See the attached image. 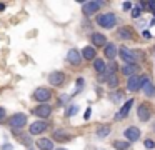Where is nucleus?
<instances>
[{
	"instance_id": "29",
	"label": "nucleus",
	"mask_w": 155,
	"mask_h": 150,
	"mask_svg": "<svg viewBox=\"0 0 155 150\" xmlns=\"http://www.w3.org/2000/svg\"><path fill=\"white\" fill-rule=\"evenodd\" d=\"M140 13H142L140 7H134V8H132V17H134V18H138V17H140Z\"/></svg>"
},
{
	"instance_id": "39",
	"label": "nucleus",
	"mask_w": 155,
	"mask_h": 150,
	"mask_svg": "<svg viewBox=\"0 0 155 150\" xmlns=\"http://www.w3.org/2000/svg\"><path fill=\"white\" fill-rule=\"evenodd\" d=\"M30 150H34V148H30Z\"/></svg>"
},
{
	"instance_id": "23",
	"label": "nucleus",
	"mask_w": 155,
	"mask_h": 150,
	"mask_svg": "<svg viewBox=\"0 0 155 150\" xmlns=\"http://www.w3.org/2000/svg\"><path fill=\"white\" fill-rule=\"evenodd\" d=\"M110 125H100L97 128V137L98 138H105V137L108 135V133H110Z\"/></svg>"
},
{
	"instance_id": "26",
	"label": "nucleus",
	"mask_w": 155,
	"mask_h": 150,
	"mask_svg": "<svg viewBox=\"0 0 155 150\" xmlns=\"http://www.w3.org/2000/svg\"><path fill=\"white\" fill-rule=\"evenodd\" d=\"M78 112V105H68V108L65 110V117H74Z\"/></svg>"
},
{
	"instance_id": "20",
	"label": "nucleus",
	"mask_w": 155,
	"mask_h": 150,
	"mask_svg": "<svg viewBox=\"0 0 155 150\" xmlns=\"http://www.w3.org/2000/svg\"><path fill=\"white\" fill-rule=\"evenodd\" d=\"M38 150H54V140L50 138H38L37 140Z\"/></svg>"
},
{
	"instance_id": "8",
	"label": "nucleus",
	"mask_w": 155,
	"mask_h": 150,
	"mask_svg": "<svg viewBox=\"0 0 155 150\" xmlns=\"http://www.w3.org/2000/svg\"><path fill=\"white\" fill-rule=\"evenodd\" d=\"M100 7H102V2H85L82 5V12H84V15L92 17L94 13H97L100 10Z\"/></svg>"
},
{
	"instance_id": "3",
	"label": "nucleus",
	"mask_w": 155,
	"mask_h": 150,
	"mask_svg": "<svg viewBox=\"0 0 155 150\" xmlns=\"http://www.w3.org/2000/svg\"><path fill=\"white\" fill-rule=\"evenodd\" d=\"M8 125L12 127V130H22L27 125V115L25 113H14L8 118Z\"/></svg>"
},
{
	"instance_id": "16",
	"label": "nucleus",
	"mask_w": 155,
	"mask_h": 150,
	"mask_svg": "<svg viewBox=\"0 0 155 150\" xmlns=\"http://www.w3.org/2000/svg\"><path fill=\"white\" fill-rule=\"evenodd\" d=\"M12 133H14L15 138H18V140H20V142L25 145V147H30V145H32V137L28 135V132H27V133H22L20 130H14Z\"/></svg>"
},
{
	"instance_id": "27",
	"label": "nucleus",
	"mask_w": 155,
	"mask_h": 150,
	"mask_svg": "<svg viewBox=\"0 0 155 150\" xmlns=\"http://www.w3.org/2000/svg\"><path fill=\"white\" fill-rule=\"evenodd\" d=\"M110 98L114 100V102H120V100L124 98V92H122V90H115V92L110 95Z\"/></svg>"
},
{
	"instance_id": "2",
	"label": "nucleus",
	"mask_w": 155,
	"mask_h": 150,
	"mask_svg": "<svg viewBox=\"0 0 155 150\" xmlns=\"http://www.w3.org/2000/svg\"><path fill=\"white\" fill-rule=\"evenodd\" d=\"M138 52H140V50H128V48H125V47H120V48L117 50V53L120 55V58L124 60L127 65H130V63H135L138 57H142Z\"/></svg>"
},
{
	"instance_id": "36",
	"label": "nucleus",
	"mask_w": 155,
	"mask_h": 150,
	"mask_svg": "<svg viewBox=\"0 0 155 150\" xmlns=\"http://www.w3.org/2000/svg\"><path fill=\"white\" fill-rule=\"evenodd\" d=\"M2 118H5V108L0 107V120H2Z\"/></svg>"
},
{
	"instance_id": "38",
	"label": "nucleus",
	"mask_w": 155,
	"mask_h": 150,
	"mask_svg": "<svg viewBox=\"0 0 155 150\" xmlns=\"http://www.w3.org/2000/svg\"><path fill=\"white\" fill-rule=\"evenodd\" d=\"M57 150H65V148H57Z\"/></svg>"
},
{
	"instance_id": "22",
	"label": "nucleus",
	"mask_w": 155,
	"mask_h": 150,
	"mask_svg": "<svg viewBox=\"0 0 155 150\" xmlns=\"http://www.w3.org/2000/svg\"><path fill=\"white\" fill-rule=\"evenodd\" d=\"M104 53H105V57H107V58L114 60L115 57H117V47H115L114 43H107V45H105Z\"/></svg>"
},
{
	"instance_id": "34",
	"label": "nucleus",
	"mask_w": 155,
	"mask_h": 150,
	"mask_svg": "<svg viewBox=\"0 0 155 150\" xmlns=\"http://www.w3.org/2000/svg\"><path fill=\"white\" fill-rule=\"evenodd\" d=\"M142 35H143V38H147V40L150 38V37H152V35H150V32H148V30H143V33H142Z\"/></svg>"
},
{
	"instance_id": "13",
	"label": "nucleus",
	"mask_w": 155,
	"mask_h": 150,
	"mask_svg": "<svg viewBox=\"0 0 155 150\" xmlns=\"http://www.w3.org/2000/svg\"><path fill=\"white\" fill-rule=\"evenodd\" d=\"M125 138H127V142H137L138 138H140V130L137 128V127H127L125 128Z\"/></svg>"
},
{
	"instance_id": "25",
	"label": "nucleus",
	"mask_w": 155,
	"mask_h": 150,
	"mask_svg": "<svg viewBox=\"0 0 155 150\" xmlns=\"http://www.w3.org/2000/svg\"><path fill=\"white\" fill-rule=\"evenodd\" d=\"M130 147V143L125 142V140H115L114 142V148L115 150H127Z\"/></svg>"
},
{
	"instance_id": "32",
	"label": "nucleus",
	"mask_w": 155,
	"mask_h": 150,
	"mask_svg": "<svg viewBox=\"0 0 155 150\" xmlns=\"http://www.w3.org/2000/svg\"><path fill=\"white\" fill-rule=\"evenodd\" d=\"M90 115H92V108L88 107V108L85 110V113H84V118H85V120H88V118H90Z\"/></svg>"
},
{
	"instance_id": "1",
	"label": "nucleus",
	"mask_w": 155,
	"mask_h": 150,
	"mask_svg": "<svg viewBox=\"0 0 155 150\" xmlns=\"http://www.w3.org/2000/svg\"><path fill=\"white\" fill-rule=\"evenodd\" d=\"M97 23L98 27H102V28H114L115 25H117V17H115V13L112 12H107V13H100V15H97Z\"/></svg>"
},
{
	"instance_id": "15",
	"label": "nucleus",
	"mask_w": 155,
	"mask_h": 150,
	"mask_svg": "<svg viewBox=\"0 0 155 150\" xmlns=\"http://www.w3.org/2000/svg\"><path fill=\"white\" fill-rule=\"evenodd\" d=\"M90 38H92V43H94V48H95V47H105V45H107V37H105L104 33L94 32Z\"/></svg>"
},
{
	"instance_id": "7",
	"label": "nucleus",
	"mask_w": 155,
	"mask_h": 150,
	"mask_svg": "<svg viewBox=\"0 0 155 150\" xmlns=\"http://www.w3.org/2000/svg\"><path fill=\"white\" fill-rule=\"evenodd\" d=\"M48 125L47 122H42V120H37V122H34L30 127H28V135H42L44 132H47Z\"/></svg>"
},
{
	"instance_id": "4",
	"label": "nucleus",
	"mask_w": 155,
	"mask_h": 150,
	"mask_svg": "<svg viewBox=\"0 0 155 150\" xmlns=\"http://www.w3.org/2000/svg\"><path fill=\"white\" fill-rule=\"evenodd\" d=\"M32 98L37 100L38 103H48V100L52 98V90L45 88V87H38V88L32 93Z\"/></svg>"
},
{
	"instance_id": "24",
	"label": "nucleus",
	"mask_w": 155,
	"mask_h": 150,
	"mask_svg": "<svg viewBox=\"0 0 155 150\" xmlns=\"http://www.w3.org/2000/svg\"><path fill=\"white\" fill-rule=\"evenodd\" d=\"M94 68L97 70L98 73H104L105 72V62L102 58H95L94 60Z\"/></svg>"
},
{
	"instance_id": "37",
	"label": "nucleus",
	"mask_w": 155,
	"mask_h": 150,
	"mask_svg": "<svg viewBox=\"0 0 155 150\" xmlns=\"http://www.w3.org/2000/svg\"><path fill=\"white\" fill-rule=\"evenodd\" d=\"M4 10H5V3L0 2V12H4Z\"/></svg>"
},
{
	"instance_id": "19",
	"label": "nucleus",
	"mask_w": 155,
	"mask_h": 150,
	"mask_svg": "<svg viewBox=\"0 0 155 150\" xmlns=\"http://www.w3.org/2000/svg\"><path fill=\"white\" fill-rule=\"evenodd\" d=\"M54 140L64 143V142L72 140V135H70V133H67V132H64V130H55V132H54Z\"/></svg>"
},
{
	"instance_id": "14",
	"label": "nucleus",
	"mask_w": 155,
	"mask_h": 150,
	"mask_svg": "<svg viewBox=\"0 0 155 150\" xmlns=\"http://www.w3.org/2000/svg\"><path fill=\"white\" fill-rule=\"evenodd\" d=\"M67 62L68 63H72V65H80V62H82V55H80V52H78L77 48H70L68 50V53H67Z\"/></svg>"
},
{
	"instance_id": "17",
	"label": "nucleus",
	"mask_w": 155,
	"mask_h": 150,
	"mask_svg": "<svg viewBox=\"0 0 155 150\" xmlns=\"http://www.w3.org/2000/svg\"><path fill=\"white\" fill-rule=\"evenodd\" d=\"M82 58H85V60H95L97 58V52H95V48L92 45H87V47H84V50H82Z\"/></svg>"
},
{
	"instance_id": "6",
	"label": "nucleus",
	"mask_w": 155,
	"mask_h": 150,
	"mask_svg": "<svg viewBox=\"0 0 155 150\" xmlns=\"http://www.w3.org/2000/svg\"><path fill=\"white\" fill-rule=\"evenodd\" d=\"M32 113L37 115L38 118H48V117L52 115V105H48V103H40V105H37L32 110Z\"/></svg>"
},
{
	"instance_id": "35",
	"label": "nucleus",
	"mask_w": 155,
	"mask_h": 150,
	"mask_svg": "<svg viewBox=\"0 0 155 150\" xmlns=\"http://www.w3.org/2000/svg\"><path fill=\"white\" fill-rule=\"evenodd\" d=\"M2 150H14V147H12L10 143H5V145L2 147Z\"/></svg>"
},
{
	"instance_id": "28",
	"label": "nucleus",
	"mask_w": 155,
	"mask_h": 150,
	"mask_svg": "<svg viewBox=\"0 0 155 150\" xmlns=\"http://www.w3.org/2000/svg\"><path fill=\"white\" fill-rule=\"evenodd\" d=\"M107 83H108V87L115 88V87L118 85V78H117V75H110V77L107 78Z\"/></svg>"
},
{
	"instance_id": "11",
	"label": "nucleus",
	"mask_w": 155,
	"mask_h": 150,
	"mask_svg": "<svg viewBox=\"0 0 155 150\" xmlns=\"http://www.w3.org/2000/svg\"><path fill=\"white\" fill-rule=\"evenodd\" d=\"M142 88H143V93L147 97H155V85L150 82L147 75H142Z\"/></svg>"
},
{
	"instance_id": "21",
	"label": "nucleus",
	"mask_w": 155,
	"mask_h": 150,
	"mask_svg": "<svg viewBox=\"0 0 155 150\" xmlns=\"http://www.w3.org/2000/svg\"><path fill=\"white\" fill-rule=\"evenodd\" d=\"M137 72H138V65H137V63H130V65H124V67H122V73L127 75V77L137 75Z\"/></svg>"
},
{
	"instance_id": "33",
	"label": "nucleus",
	"mask_w": 155,
	"mask_h": 150,
	"mask_svg": "<svg viewBox=\"0 0 155 150\" xmlns=\"http://www.w3.org/2000/svg\"><path fill=\"white\" fill-rule=\"evenodd\" d=\"M122 7H124V10H130L132 8V3L130 2H124V5H122Z\"/></svg>"
},
{
	"instance_id": "30",
	"label": "nucleus",
	"mask_w": 155,
	"mask_h": 150,
	"mask_svg": "<svg viewBox=\"0 0 155 150\" xmlns=\"http://www.w3.org/2000/svg\"><path fill=\"white\" fill-rule=\"evenodd\" d=\"M143 145H145V148H148V150H152V148H155V142L153 140H150V138H147L143 142Z\"/></svg>"
},
{
	"instance_id": "12",
	"label": "nucleus",
	"mask_w": 155,
	"mask_h": 150,
	"mask_svg": "<svg viewBox=\"0 0 155 150\" xmlns=\"http://www.w3.org/2000/svg\"><path fill=\"white\" fill-rule=\"evenodd\" d=\"M132 105H134V98H130V100H127V102L122 105V108L118 110L117 113H115V120H124L125 117L128 115V112H130V108H132Z\"/></svg>"
},
{
	"instance_id": "5",
	"label": "nucleus",
	"mask_w": 155,
	"mask_h": 150,
	"mask_svg": "<svg viewBox=\"0 0 155 150\" xmlns=\"http://www.w3.org/2000/svg\"><path fill=\"white\" fill-rule=\"evenodd\" d=\"M65 78H67V77H65V73L62 72V70H55V72H50L48 73V83H50L52 87H60L62 83L65 82Z\"/></svg>"
},
{
	"instance_id": "31",
	"label": "nucleus",
	"mask_w": 155,
	"mask_h": 150,
	"mask_svg": "<svg viewBox=\"0 0 155 150\" xmlns=\"http://www.w3.org/2000/svg\"><path fill=\"white\" fill-rule=\"evenodd\" d=\"M82 88H84V78H82V77H78V78H77V92H75V93H78Z\"/></svg>"
},
{
	"instance_id": "9",
	"label": "nucleus",
	"mask_w": 155,
	"mask_h": 150,
	"mask_svg": "<svg viewBox=\"0 0 155 150\" xmlns=\"http://www.w3.org/2000/svg\"><path fill=\"white\" fill-rule=\"evenodd\" d=\"M137 115H138V118H140L142 122H148V120L152 118V108H150V105H148V103H142V105H138Z\"/></svg>"
},
{
	"instance_id": "18",
	"label": "nucleus",
	"mask_w": 155,
	"mask_h": 150,
	"mask_svg": "<svg viewBox=\"0 0 155 150\" xmlns=\"http://www.w3.org/2000/svg\"><path fill=\"white\" fill-rule=\"evenodd\" d=\"M117 37L122 40H132L134 38V32H132L128 27H120V28L117 30Z\"/></svg>"
},
{
	"instance_id": "10",
	"label": "nucleus",
	"mask_w": 155,
	"mask_h": 150,
	"mask_svg": "<svg viewBox=\"0 0 155 150\" xmlns=\"http://www.w3.org/2000/svg\"><path fill=\"white\" fill-rule=\"evenodd\" d=\"M140 88H142V75L128 77V80H127V90L128 92H138Z\"/></svg>"
}]
</instances>
